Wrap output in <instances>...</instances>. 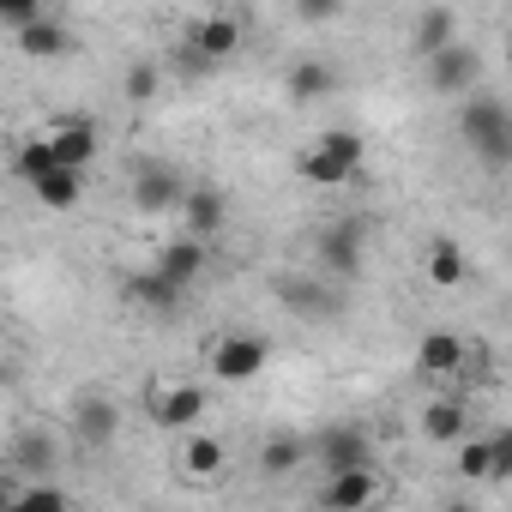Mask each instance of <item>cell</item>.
<instances>
[{
	"label": "cell",
	"mask_w": 512,
	"mask_h": 512,
	"mask_svg": "<svg viewBox=\"0 0 512 512\" xmlns=\"http://www.w3.org/2000/svg\"><path fill=\"white\" fill-rule=\"evenodd\" d=\"M458 133H464V145H470L488 169H506V163H512V109H506L500 97H464Z\"/></svg>",
	"instance_id": "obj_1"
},
{
	"label": "cell",
	"mask_w": 512,
	"mask_h": 512,
	"mask_svg": "<svg viewBox=\"0 0 512 512\" xmlns=\"http://www.w3.org/2000/svg\"><path fill=\"white\" fill-rule=\"evenodd\" d=\"M314 260H320V272L326 278H362V266H368V223L362 217H344V223H326L320 235H314Z\"/></svg>",
	"instance_id": "obj_2"
},
{
	"label": "cell",
	"mask_w": 512,
	"mask_h": 512,
	"mask_svg": "<svg viewBox=\"0 0 512 512\" xmlns=\"http://www.w3.org/2000/svg\"><path fill=\"white\" fill-rule=\"evenodd\" d=\"M266 368H272V338H260V332H229L211 350V374L223 386H247V380H260Z\"/></svg>",
	"instance_id": "obj_3"
},
{
	"label": "cell",
	"mask_w": 512,
	"mask_h": 512,
	"mask_svg": "<svg viewBox=\"0 0 512 512\" xmlns=\"http://www.w3.org/2000/svg\"><path fill=\"white\" fill-rule=\"evenodd\" d=\"M428 85H434L440 97H476V85H482V49H470V43L458 37V43H446L440 55H428Z\"/></svg>",
	"instance_id": "obj_4"
},
{
	"label": "cell",
	"mask_w": 512,
	"mask_h": 512,
	"mask_svg": "<svg viewBox=\"0 0 512 512\" xmlns=\"http://www.w3.org/2000/svg\"><path fill=\"white\" fill-rule=\"evenodd\" d=\"M314 458L326 476H344V470H368L374 464V434L356 428V422H338V428H320L314 440Z\"/></svg>",
	"instance_id": "obj_5"
},
{
	"label": "cell",
	"mask_w": 512,
	"mask_h": 512,
	"mask_svg": "<svg viewBox=\"0 0 512 512\" xmlns=\"http://www.w3.org/2000/svg\"><path fill=\"white\" fill-rule=\"evenodd\" d=\"M67 428L79 434V446L103 452V446H115V434H121V404H115L109 392H79L73 410H67Z\"/></svg>",
	"instance_id": "obj_6"
},
{
	"label": "cell",
	"mask_w": 512,
	"mask_h": 512,
	"mask_svg": "<svg viewBox=\"0 0 512 512\" xmlns=\"http://www.w3.org/2000/svg\"><path fill=\"white\" fill-rule=\"evenodd\" d=\"M175 217H181V235H187V241H211V235H223V223H229V199H223V187L187 181Z\"/></svg>",
	"instance_id": "obj_7"
},
{
	"label": "cell",
	"mask_w": 512,
	"mask_h": 512,
	"mask_svg": "<svg viewBox=\"0 0 512 512\" xmlns=\"http://www.w3.org/2000/svg\"><path fill=\"white\" fill-rule=\"evenodd\" d=\"M464 362H470V344H464L458 332H446V326L422 332V344H416V374H422V380L458 386V380H464Z\"/></svg>",
	"instance_id": "obj_8"
},
{
	"label": "cell",
	"mask_w": 512,
	"mask_h": 512,
	"mask_svg": "<svg viewBox=\"0 0 512 512\" xmlns=\"http://www.w3.org/2000/svg\"><path fill=\"white\" fill-rule=\"evenodd\" d=\"M145 410H151V422L163 428V434H193L199 428V416H205V392L199 386H151L145 392Z\"/></svg>",
	"instance_id": "obj_9"
},
{
	"label": "cell",
	"mask_w": 512,
	"mask_h": 512,
	"mask_svg": "<svg viewBox=\"0 0 512 512\" xmlns=\"http://www.w3.org/2000/svg\"><path fill=\"white\" fill-rule=\"evenodd\" d=\"M43 139H49L55 163H61V169H79V175H85V169H91V157L103 151V133H97V121H91V115H61Z\"/></svg>",
	"instance_id": "obj_10"
},
{
	"label": "cell",
	"mask_w": 512,
	"mask_h": 512,
	"mask_svg": "<svg viewBox=\"0 0 512 512\" xmlns=\"http://www.w3.org/2000/svg\"><path fill=\"white\" fill-rule=\"evenodd\" d=\"M127 193H133V205H139L145 217H163V211H175V205H181V193H187V175H181L175 163H139Z\"/></svg>",
	"instance_id": "obj_11"
},
{
	"label": "cell",
	"mask_w": 512,
	"mask_h": 512,
	"mask_svg": "<svg viewBox=\"0 0 512 512\" xmlns=\"http://www.w3.org/2000/svg\"><path fill=\"white\" fill-rule=\"evenodd\" d=\"M187 49H193L205 67H223V61L241 49V13H205V19H193Z\"/></svg>",
	"instance_id": "obj_12"
},
{
	"label": "cell",
	"mask_w": 512,
	"mask_h": 512,
	"mask_svg": "<svg viewBox=\"0 0 512 512\" xmlns=\"http://www.w3.org/2000/svg\"><path fill=\"white\" fill-rule=\"evenodd\" d=\"M374 500H380V470H374V464L320 482V512H368Z\"/></svg>",
	"instance_id": "obj_13"
},
{
	"label": "cell",
	"mask_w": 512,
	"mask_h": 512,
	"mask_svg": "<svg viewBox=\"0 0 512 512\" xmlns=\"http://www.w3.org/2000/svg\"><path fill=\"white\" fill-rule=\"evenodd\" d=\"M272 290H278V302H284L290 314H302V320H338V314H344V296L326 290L320 278H278Z\"/></svg>",
	"instance_id": "obj_14"
},
{
	"label": "cell",
	"mask_w": 512,
	"mask_h": 512,
	"mask_svg": "<svg viewBox=\"0 0 512 512\" xmlns=\"http://www.w3.org/2000/svg\"><path fill=\"white\" fill-rule=\"evenodd\" d=\"M13 470H19V482H55V470H61V440H55L49 428H25V434L13 440Z\"/></svg>",
	"instance_id": "obj_15"
},
{
	"label": "cell",
	"mask_w": 512,
	"mask_h": 512,
	"mask_svg": "<svg viewBox=\"0 0 512 512\" xmlns=\"http://www.w3.org/2000/svg\"><path fill=\"white\" fill-rule=\"evenodd\" d=\"M205 260H211V253H205V241L169 235V241L157 247V260H151V272H157V278H169L175 290H193V284H199V272H205Z\"/></svg>",
	"instance_id": "obj_16"
},
{
	"label": "cell",
	"mask_w": 512,
	"mask_h": 512,
	"mask_svg": "<svg viewBox=\"0 0 512 512\" xmlns=\"http://www.w3.org/2000/svg\"><path fill=\"white\" fill-rule=\"evenodd\" d=\"M422 440H434V446H458V440H470V398H434L428 410H422Z\"/></svg>",
	"instance_id": "obj_17"
},
{
	"label": "cell",
	"mask_w": 512,
	"mask_h": 512,
	"mask_svg": "<svg viewBox=\"0 0 512 512\" xmlns=\"http://www.w3.org/2000/svg\"><path fill=\"white\" fill-rule=\"evenodd\" d=\"M19 49H25L31 61H61V55H73L79 43H73V25H67L61 13H43L37 25L19 31Z\"/></svg>",
	"instance_id": "obj_18"
},
{
	"label": "cell",
	"mask_w": 512,
	"mask_h": 512,
	"mask_svg": "<svg viewBox=\"0 0 512 512\" xmlns=\"http://www.w3.org/2000/svg\"><path fill=\"white\" fill-rule=\"evenodd\" d=\"M332 91H338V67H332V61H320V55L296 61V67H290V79H284V97H290V103H302V109H308V103H326Z\"/></svg>",
	"instance_id": "obj_19"
},
{
	"label": "cell",
	"mask_w": 512,
	"mask_h": 512,
	"mask_svg": "<svg viewBox=\"0 0 512 512\" xmlns=\"http://www.w3.org/2000/svg\"><path fill=\"white\" fill-rule=\"evenodd\" d=\"M121 296H127L133 308H151V314H175L187 290H175L169 278H157V272L145 266V272H127V278H121Z\"/></svg>",
	"instance_id": "obj_20"
},
{
	"label": "cell",
	"mask_w": 512,
	"mask_h": 512,
	"mask_svg": "<svg viewBox=\"0 0 512 512\" xmlns=\"http://www.w3.org/2000/svg\"><path fill=\"white\" fill-rule=\"evenodd\" d=\"M446 43H458V13H452V7H422L416 25H410V49L428 61V55H440Z\"/></svg>",
	"instance_id": "obj_21"
},
{
	"label": "cell",
	"mask_w": 512,
	"mask_h": 512,
	"mask_svg": "<svg viewBox=\"0 0 512 512\" xmlns=\"http://www.w3.org/2000/svg\"><path fill=\"white\" fill-rule=\"evenodd\" d=\"M464 278H470L464 247H458L452 235H434V241H428V284H434V290H458Z\"/></svg>",
	"instance_id": "obj_22"
},
{
	"label": "cell",
	"mask_w": 512,
	"mask_h": 512,
	"mask_svg": "<svg viewBox=\"0 0 512 512\" xmlns=\"http://www.w3.org/2000/svg\"><path fill=\"white\" fill-rule=\"evenodd\" d=\"M314 151L320 157H332L338 169H350V175H362L368 169V139L356 133V127H326L320 139H314Z\"/></svg>",
	"instance_id": "obj_23"
},
{
	"label": "cell",
	"mask_w": 512,
	"mask_h": 512,
	"mask_svg": "<svg viewBox=\"0 0 512 512\" xmlns=\"http://www.w3.org/2000/svg\"><path fill=\"white\" fill-rule=\"evenodd\" d=\"M31 193H37L43 211H73L85 199V175L79 169H49L43 181H31Z\"/></svg>",
	"instance_id": "obj_24"
},
{
	"label": "cell",
	"mask_w": 512,
	"mask_h": 512,
	"mask_svg": "<svg viewBox=\"0 0 512 512\" xmlns=\"http://www.w3.org/2000/svg\"><path fill=\"white\" fill-rule=\"evenodd\" d=\"M223 464H229V446H223L217 434H187V446H181V470H187L193 482H211Z\"/></svg>",
	"instance_id": "obj_25"
},
{
	"label": "cell",
	"mask_w": 512,
	"mask_h": 512,
	"mask_svg": "<svg viewBox=\"0 0 512 512\" xmlns=\"http://www.w3.org/2000/svg\"><path fill=\"white\" fill-rule=\"evenodd\" d=\"M302 458H308V440H302V434H272V440L260 446V470H266V476H290Z\"/></svg>",
	"instance_id": "obj_26"
},
{
	"label": "cell",
	"mask_w": 512,
	"mask_h": 512,
	"mask_svg": "<svg viewBox=\"0 0 512 512\" xmlns=\"http://www.w3.org/2000/svg\"><path fill=\"white\" fill-rule=\"evenodd\" d=\"M7 512H73V494L55 488V482H19V494H13Z\"/></svg>",
	"instance_id": "obj_27"
},
{
	"label": "cell",
	"mask_w": 512,
	"mask_h": 512,
	"mask_svg": "<svg viewBox=\"0 0 512 512\" xmlns=\"http://www.w3.org/2000/svg\"><path fill=\"white\" fill-rule=\"evenodd\" d=\"M121 91H127V103H157V91H163V67L157 61H133L127 73H121Z\"/></svg>",
	"instance_id": "obj_28"
},
{
	"label": "cell",
	"mask_w": 512,
	"mask_h": 512,
	"mask_svg": "<svg viewBox=\"0 0 512 512\" xmlns=\"http://www.w3.org/2000/svg\"><path fill=\"white\" fill-rule=\"evenodd\" d=\"M49 169H61V163H55V151H49V139H43V133H37V139H25V145L13 151V175H19V181H43Z\"/></svg>",
	"instance_id": "obj_29"
},
{
	"label": "cell",
	"mask_w": 512,
	"mask_h": 512,
	"mask_svg": "<svg viewBox=\"0 0 512 512\" xmlns=\"http://www.w3.org/2000/svg\"><path fill=\"white\" fill-rule=\"evenodd\" d=\"M296 175L302 181H314V187H344V181H356L350 169H338L332 157H320L314 145H302V157H296Z\"/></svg>",
	"instance_id": "obj_30"
},
{
	"label": "cell",
	"mask_w": 512,
	"mask_h": 512,
	"mask_svg": "<svg viewBox=\"0 0 512 512\" xmlns=\"http://www.w3.org/2000/svg\"><path fill=\"white\" fill-rule=\"evenodd\" d=\"M458 476L464 482H488V434L458 440Z\"/></svg>",
	"instance_id": "obj_31"
},
{
	"label": "cell",
	"mask_w": 512,
	"mask_h": 512,
	"mask_svg": "<svg viewBox=\"0 0 512 512\" xmlns=\"http://www.w3.org/2000/svg\"><path fill=\"white\" fill-rule=\"evenodd\" d=\"M43 13H49L43 0H0V31H13V37H19V31H25V25H37Z\"/></svg>",
	"instance_id": "obj_32"
},
{
	"label": "cell",
	"mask_w": 512,
	"mask_h": 512,
	"mask_svg": "<svg viewBox=\"0 0 512 512\" xmlns=\"http://www.w3.org/2000/svg\"><path fill=\"white\" fill-rule=\"evenodd\" d=\"M506 476H512V434L494 428L488 434V482H506Z\"/></svg>",
	"instance_id": "obj_33"
},
{
	"label": "cell",
	"mask_w": 512,
	"mask_h": 512,
	"mask_svg": "<svg viewBox=\"0 0 512 512\" xmlns=\"http://www.w3.org/2000/svg\"><path fill=\"white\" fill-rule=\"evenodd\" d=\"M296 19H302V25H332V19H338V0H302Z\"/></svg>",
	"instance_id": "obj_34"
},
{
	"label": "cell",
	"mask_w": 512,
	"mask_h": 512,
	"mask_svg": "<svg viewBox=\"0 0 512 512\" xmlns=\"http://www.w3.org/2000/svg\"><path fill=\"white\" fill-rule=\"evenodd\" d=\"M13 494H19V476H0V512L13 506Z\"/></svg>",
	"instance_id": "obj_35"
},
{
	"label": "cell",
	"mask_w": 512,
	"mask_h": 512,
	"mask_svg": "<svg viewBox=\"0 0 512 512\" xmlns=\"http://www.w3.org/2000/svg\"><path fill=\"white\" fill-rule=\"evenodd\" d=\"M440 512H476V506H470V500H446Z\"/></svg>",
	"instance_id": "obj_36"
},
{
	"label": "cell",
	"mask_w": 512,
	"mask_h": 512,
	"mask_svg": "<svg viewBox=\"0 0 512 512\" xmlns=\"http://www.w3.org/2000/svg\"><path fill=\"white\" fill-rule=\"evenodd\" d=\"M7 386H13V368H7V362H0V392H7Z\"/></svg>",
	"instance_id": "obj_37"
}]
</instances>
